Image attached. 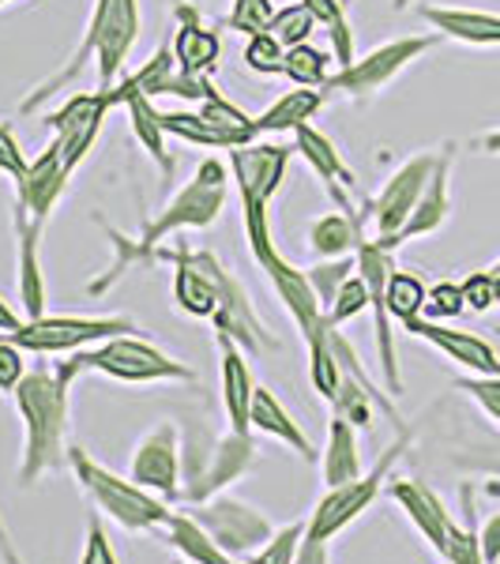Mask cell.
Returning <instances> with one entry per match:
<instances>
[{
  "label": "cell",
  "instance_id": "cell-40",
  "mask_svg": "<svg viewBox=\"0 0 500 564\" xmlns=\"http://www.w3.org/2000/svg\"><path fill=\"white\" fill-rule=\"evenodd\" d=\"M159 121H162V129H166V135H177V140L196 143V148L226 151L222 135H218L199 113H185V109H159Z\"/></svg>",
  "mask_w": 500,
  "mask_h": 564
},
{
  "label": "cell",
  "instance_id": "cell-19",
  "mask_svg": "<svg viewBox=\"0 0 500 564\" xmlns=\"http://www.w3.org/2000/svg\"><path fill=\"white\" fill-rule=\"evenodd\" d=\"M257 263H260V271H268L271 286H275V294H279V302H283L286 316L297 324L302 339H308L313 332H320V327L327 324V313H324V305L316 302V294H313V286H308L305 271H297L279 249L263 252Z\"/></svg>",
  "mask_w": 500,
  "mask_h": 564
},
{
  "label": "cell",
  "instance_id": "cell-28",
  "mask_svg": "<svg viewBox=\"0 0 500 564\" xmlns=\"http://www.w3.org/2000/svg\"><path fill=\"white\" fill-rule=\"evenodd\" d=\"M422 20L433 23L444 39L467 45H500V15L475 8H422Z\"/></svg>",
  "mask_w": 500,
  "mask_h": 564
},
{
  "label": "cell",
  "instance_id": "cell-51",
  "mask_svg": "<svg viewBox=\"0 0 500 564\" xmlns=\"http://www.w3.org/2000/svg\"><path fill=\"white\" fill-rule=\"evenodd\" d=\"M23 354L26 350L15 347V343L8 339V335H0V391H8V395H12L15 384H20V380L26 377Z\"/></svg>",
  "mask_w": 500,
  "mask_h": 564
},
{
  "label": "cell",
  "instance_id": "cell-44",
  "mask_svg": "<svg viewBox=\"0 0 500 564\" xmlns=\"http://www.w3.org/2000/svg\"><path fill=\"white\" fill-rule=\"evenodd\" d=\"M324 313H327V321H331V327H339V324L354 321V316L369 313V286H366V279L354 271V275L343 282V290L335 294V302L327 305Z\"/></svg>",
  "mask_w": 500,
  "mask_h": 564
},
{
  "label": "cell",
  "instance_id": "cell-56",
  "mask_svg": "<svg viewBox=\"0 0 500 564\" xmlns=\"http://www.w3.org/2000/svg\"><path fill=\"white\" fill-rule=\"evenodd\" d=\"M0 561H4V564H23L20 550H15V542H12V531H8V523H4V516H0Z\"/></svg>",
  "mask_w": 500,
  "mask_h": 564
},
{
  "label": "cell",
  "instance_id": "cell-9",
  "mask_svg": "<svg viewBox=\"0 0 500 564\" xmlns=\"http://www.w3.org/2000/svg\"><path fill=\"white\" fill-rule=\"evenodd\" d=\"M188 516H193L226 553H233V557H241V561H249L252 553L275 534V523L268 520V512H260L257 505H249V500H241V497L218 494L211 500H199V505H188Z\"/></svg>",
  "mask_w": 500,
  "mask_h": 564
},
{
  "label": "cell",
  "instance_id": "cell-5",
  "mask_svg": "<svg viewBox=\"0 0 500 564\" xmlns=\"http://www.w3.org/2000/svg\"><path fill=\"white\" fill-rule=\"evenodd\" d=\"M290 154H294V148L268 143V140H257V143H249V148L230 151V166H233V177H238V196H241L244 241H249L252 260H260L263 252L275 249L268 212H271V199H275L279 185H283V177H286Z\"/></svg>",
  "mask_w": 500,
  "mask_h": 564
},
{
  "label": "cell",
  "instance_id": "cell-24",
  "mask_svg": "<svg viewBox=\"0 0 500 564\" xmlns=\"http://www.w3.org/2000/svg\"><path fill=\"white\" fill-rule=\"evenodd\" d=\"M249 425L257 433H263V436H275V441H283L286 448H294L305 463L320 459V452H316V444L308 441V433L294 422V417H290V411L279 403V395L268 384H257V391H252Z\"/></svg>",
  "mask_w": 500,
  "mask_h": 564
},
{
  "label": "cell",
  "instance_id": "cell-33",
  "mask_svg": "<svg viewBox=\"0 0 500 564\" xmlns=\"http://www.w3.org/2000/svg\"><path fill=\"white\" fill-rule=\"evenodd\" d=\"M124 109H129L135 143H140V148L159 162L162 174L170 177L174 174V159H170V151H166V129H162V121H159V109H154L148 95H132L129 102H124Z\"/></svg>",
  "mask_w": 500,
  "mask_h": 564
},
{
  "label": "cell",
  "instance_id": "cell-2",
  "mask_svg": "<svg viewBox=\"0 0 500 564\" xmlns=\"http://www.w3.org/2000/svg\"><path fill=\"white\" fill-rule=\"evenodd\" d=\"M68 388L72 380L42 361L26 369V377L12 391L15 411L23 417V456L15 470L20 486H34L68 463Z\"/></svg>",
  "mask_w": 500,
  "mask_h": 564
},
{
  "label": "cell",
  "instance_id": "cell-55",
  "mask_svg": "<svg viewBox=\"0 0 500 564\" xmlns=\"http://www.w3.org/2000/svg\"><path fill=\"white\" fill-rule=\"evenodd\" d=\"M294 564H331V542L302 539V545H297Z\"/></svg>",
  "mask_w": 500,
  "mask_h": 564
},
{
  "label": "cell",
  "instance_id": "cell-32",
  "mask_svg": "<svg viewBox=\"0 0 500 564\" xmlns=\"http://www.w3.org/2000/svg\"><path fill=\"white\" fill-rule=\"evenodd\" d=\"M199 117H204L211 129L222 135V143H226V151H233V148H249V143H257L260 140V124H257V117H249L241 106H233L230 98H222L215 90L211 98H204L199 102Z\"/></svg>",
  "mask_w": 500,
  "mask_h": 564
},
{
  "label": "cell",
  "instance_id": "cell-41",
  "mask_svg": "<svg viewBox=\"0 0 500 564\" xmlns=\"http://www.w3.org/2000/svg\"><path fill=\"white\" fill-rule=\"evenodd\" d=\"M313 31H316V20H313V12H308L305 0L286 4V8H275V15H271V23H268V34L283 45V50L308 42V34Z\"/></svg>",
  "mask_w": 500,
  "mask_h": 564
},
{
  "label": "cell",
  "instance_id": "cell-62",
  "mask_svg": "<svg viewBox=\"0 0 500 564\" xmlns=\"http://www.w3.org/2000/svg\"><path fill=\"white\" fill-rule=\"evenodd\" d=\"M0 4H8V0H0Z\"/></svg>",
  "mask_w": 500,
  "mask_h": 564
},
{
  "label": "cell",
  "instance_id": "cell-4",
  "mask_svg": "<svg viewBox=\"0 0 500 564\" xmlns=\"http://www.w3.org/2000/svg\"><path fill=\"white\" fill-rule=\"evenodd\" d=\"M68 467H72V475H76L79 489L90 497L95 512L113 520L117 527H124V531H132V534L162 531V527L170 523V516H174L166 500H159L143 486H135L132 478L113 475V470L102 467V463L90 456L87 448H79V444L68 448Z\"/></svg>",
  "mask_w": 500,
  "mask_h": 564
},
{
  "label": "cell",
  "instance_id": "cell-18",
  "mask_svg": "<svg viewBox=\"0 0 500 564\" xmlns=\"http://www.w3.org/2000/svg\"><path fill=\"white\" fill-rule=\"evenodd\" d=\"M403 327L414 335V339L430 343L433 350L448 354L456 366L470 369L475 377H500V354L489 347V339H481V335L459 332V327L430 321V316H414V321H406Z\"/></svg>",
  "mask_w": 500,
  "mask_h": 564
},
{
  "label": "cell",
  "instance_id": "cell-14",
  "mask_svg": "<svg viewBox=\"0 0 500 564\" xmlns=\"http://www.w3.org/2000/svg\"><path fill=\"white\" fill-rule=\"evenodd\" d=\"M159 260H174V305L185 316L211 321L218 308V257L204 249L177 245L174 252H159Z\"/></svg>",
  "mask_w": 500,
  "mask_h": 564
},
{
  "label": "cell",
  "instance_id": "cell-39",
  "mask_svg": "<svg viewBox=\"0 0 500 564\" xmlns=\"http://www.w3.org/2000/svg\"><path fill=\"white\" fill-rule=\"evenodd\" d=\"M384 297H388V313H392L399 324H406V321H414V316H425V297H430V286H425L417 275H411V271L395 268L392 275H388Z\"/></svg>",
  "mask_w": 500,
  "mask_h": 564
},
{
  "label": "cell",
  "instance_id": "cell-1",
  "mask_svg": "<svg viewBox=\"0 0 500 564\" xmlns=\"http://www.w3.org/2000/svg\"><path fill=\"white\" fill-rule=\"evenodd\" d=\"M226 193H230V177H226V166L218 159H204L196 166L193 181H188L181 193L170 199L166 207H162L159 215L151 218V223H143V230L135 234V238H124V234L109 230V241H113L117 257L113 263H109V271L102 279L90 282V294H102V290L113 286L117 279L124 275L129 268H135V263H148V260H159V245L162 238H170V234L177 230H207V226H215V218L222 215L226 207Z\"/></svg>",
  "mask_w": 500,
  "mask_h": 564
},
{
  "label": "cell",
  "instance_id": "cell-46",
  "mask_svg": "<svg viewBox=\"0 0 500 564\" xmlns=\"http://www.w3.org/2000/svg\"><path fill=\"white\" fill-rule=\"evenodd\" d=\"M271 15H275V0H233L230 15H226V26H233V31L252 39V34L268 31Z\"/></svg>",
  "mask_w": 500,
  "mask_h": 564
},
{
  "label": "cell",
  "instance_id": "cell-58",
  "mask_svg": "<svg viewBox=\"0 0 500 564\" xmlns=\"http://www.w3.org/2000/svg\"><path fill=\"white\" fill-rule=\"evenodd\" d=\"M481 148H486L489 154H500V129H497V132H489L486 140H481Z\"/></svg>",
  "mask_w": 500,
  "mask_h": 564
},
{
  "label": "cell",
  "instance_id": "cell-6",
  "mask_svg": "<svg viewBox=\"0 0 500 564\" xmlns=\"http://www.w3.org/2000/svg\"><path fill=\"white\" fill-rule=\"evenodd\" d=\"M57 372L65 380H76L79 372H102L121 384H162V380H196V369L181 366L166 350H159L148 339L135 335H113L98 347L68 354V361H57Z\"/></svg>",
  "mask_w": 500,
  "mask_h": 564
},
{
  "label": "cell",
  "instance_id": "cell-10",
  "mask_svg": "<svg viewBox=\"0 0 500 564\" xmlns=\"http://www.w3.org/2000/svg\"><path fill=\"white\" fill-rule=\"evenodd\" d=\"M354 260H358V275L366 279L369 286V313H372V335H377V358H380V372L388 380V395H403V372H399V358H395V332H392V313H388V275L395 271L392 263V249L377 241H358L354 249Z\"/></svg>",
  "mask_w": 500,
  "mask_h": 564
},
{
  "label": "cell",
  "instance_id": "cell-15",
  "mask_svg": "<svg viewBox=\"0 0 500 564\" xmlns=\"http://www.w3.org/2000/svg\"><path fill=\"white\" fill-rule=\"evenodd\" d=\"M252 463H257V441H252V433L230 430V433L215 436L211 456H207L204 470H199V475L181 489V500L199 505V500L218 497L226 486H233V481H241L244 475H249Z\"/></svg>",
  "mask_w": 500,
  "mask_h": 564
},
{
  "label": "cell",
  "instance_id": "cell-26",
  "mask_svg": "<svg viewBox=\"0 0 500 564\" xmlns=\"http://www.w3.org/2000/svg\"><path fill=\"white\" fill-rule=\"evenodd\" d=\"M39 238L42 226L31 223L26 215L15 212V245H20V302L23 321H39L45 316V279L39 263Z\"/></svg>",
  "mask_w": 500,
  "mask_h": 564
},
{
  "label": "cell",
  "instance_id": "cell-29",
  "mask_svg": "<svg viewBox=\"0 0 500 564\" xmlns=\"http://www.w3.org/2000/svg\"><path fill=\"white\" fill-rule=\"evenodd\" d=\"M162 534H166V545H174L188 564H244L241 557L226 553L188 512L170 516V523L162 527Z\"/></svg>",
  "mask_w": 500,
  "mask_h": 564
},
{
  "label": "cell",
  "instance_id": "cell-49",
  "mask_svg": "<svg viewBox=\"0 0 500 564\" xmlns=\"http://www.w3.org/2000/svg\"><path fill=\"white\" fill-rule=\"evenodd\" d=\"M79 564H121V557H117V550H113V542H109V534H106V527H102V516H98V512L87 520Z\"/></svg>",
  "mask_w": 500,
  "mask_h": 564
},
{
  "label": "cell",
  "instance_id": "cell-60",
  "mask_svg": "<svg viewBox=\"0 0 500 564\" xmlns=\"http://www.w3.org/2000/svg\"><path fill=\"white\" fill-rule=\"evenodd\" d=\"M343 4H354V0H343Z\"/></svg>",
  "mask_w": 500,
  "mask_h": 564
},
{
  "label": "cell",
  "instance_id": "cell-35",
  "mask_svg": "<svg viewBox=\"0 0 500 564\" xmlns=\"http://www.w3.org/2000/svg\"><path fill=\"white\" fill-rule=\"evenodd\" d=\"M313 12L316 26H324L327 45H331V61L339 68L354 65V26L347 20V4L343 0H305Z\"/></svg>",
  "mask_w": 500,
  "mask_h": 564
},
{
  "label": "cell",
  "instance_id": "cell-37",
  "mask_svg": "<svg viewBox=\"0 0 500 564\" xmlns=\"http://www.w3.org/2000/svg\"><path fill=\"white\" fill-rule=\"evenodd\" d=\"M444 561L448 564H486L481 561V539H478V523H475V494H470V486H463V523L448 527Z\"/></svg>",
  "mask_w": 500,
  "mask_h": 564
},
{
  "label": "cell",
  "instance_id": "cell-53",
  "mask_svg": "<svg viewBox=\"0 0 500 564\" xmlns=\"http://www.w3.org/2000/svg\"><path fill=\"white\" fill-rule=\"evenodd\" d=\"M166 95H177V98H188V102H204V98L215 95V84L211 76H188V72H174V79H170Z\"/></svg>",
  "mask_w": 500,
  "mask_h": 564
},
{
  "label": "cell",
  "instance_id": "cell-43",
  "mask_svg": "<svg viewBox=\"0 0 500 564\" xmlns=\"http://www.w3.org/2000/svg\"><path fill=\"white\" fill-rule=\"evenodd\" d=\"M305 539V520L302 523H286V527H279L275 534H271L268 542L260 545L257 553H252L244 564H294L297 557V545H302Z\"/></svg>",
  "mask_w": 500,
  "mask_h": 564
},
{
  "label": "cell",
  "instance_id": "cell-45",
  "mask_svg": "<svg viewBox=\"0 0 500 564\" xmlns=\"http://www.w3.org/2000/svg\"><path fill=\"white\" fill-rule=\"evenodd\" d=\"M463 286V302H467L470 313H489L493 305H500V271H470Z\"/></svg>",
  "mask_w": 500,
  "mask_h": 564
},
{
  "label": "cell",
  "instance_id": "cell-8",
  "mask_svg": "<svg viewBox=\"0 0 500 564\" xmlns=\"http://www.w3.org/2000/svg\"><path fill=\"white\" fill-rule=\"evenodd\" d=\"M132 332L135 324L129 316H39V321H23L20 332H12L8 339L39 358H65V354L98 347L113 335Z\"/></svg>",
  "mask_w": 500,
  "mask_h": 564
},
{
  "label": "cell",
  "instance_id": "cell-61",
  "mask_svg": "<svg viewBox=\"0 0 500 564\" xmlns=\"http://www.w3.org/2000/svg\"><path fill=\"white\" fill-rule=\"evenodd\" d=\"M290 4H297V0H290Z\"/></svg>",
  "mask_w": 500,
  "mask_h": 564
},
{
  "label": "cell",
  "instance_id": "cell-31",
  "mask_svg": "<svg viewBox=\"0 0 500 564\" xmlns=\"http://www.w3.org/2000/svg\"><path fill=\"white\" fill-rule=\"evenodd\" d=\"M117 106V95L113 87H98V90H84V95L68 98L65 106L57 109V113L45 117V124H50L53 135H65V132H76V129H102L106 113Z\"/></svg>",
  "mask_w": 500,
  "mask_h": 564
},
{
  "label": "cell",
  "instance_id": "cell-27",
  "mask_svg": "<svg viewBox=\"0 0 500 564\" xmlns=\"http://www.w3.org/2000/svg\"><path fill=\"white\" fill-rule=\"evenodd\" d=\"M320 470H324L327 489L347 486V481L366 475V467H361V448H358V430L339 414H331V422H327V444H324V456H320Z\"/></svg>",
  "mask_w": 500,
  "mask_h": 564
},
{
  "label": "cell",
  "instance_id": "cell-3",
  "mask_svg": "<svg viewBox=\"0 0 500 564\" xmlns=\"http://www.w3.org/2000/svg\"><path fill=\"white\" fill-rule=\"evenodd\" d=\"M140 39V0H95L90 20L84 31V42L76 45V53L68 57V65L53 72L45 84H39L31 98H23V113H34L42 102H50L53 95H61L68 84H76L84 76L87 61H95L98 68V87H113L117 72L129 61L132 45Z\"/></svg>",
  "mask_w": 500,
  "mask_h": 564
},
{
  "label": "cell",
  "instance_id": "cell-7",
  "mask_svg": "<svg viewBox=\"0 0 500 564\" xmlns=\"http://www.w3.org/2000/svg\"><path fill=\"white\" fill-rule=\"evenodd\" d=\"M406 448H411V430H406V425H399V436L388 444L384 452H380V459L372 463L366 475L347 481V486L327 489V494L316 500V508L308 512V520H305V539L331 542L335 534L347 531L358 516H366L369 508L377 505V497L384 494L388 478H392V467L403 459Z\"/></svg>",
  "mask_w": 500,
  "mask_h": 564
},
{
  "label": "cell",
  "instance_id": "cell-20",
  "mask_svg": "<svg viewBox=\"0 0 500 564\" xmlns=\"http://www.w3.org/2000/svg\"><path fill=\"white\" fill-rule=\"evenodd\" d=\"M388 497L403 508L406 520L414 523V531L422 534V539L444 557V545H448V527L456 523L448 508H444V500L417 478H395L392 486H388Z\"/></svg>",
  "mask_w": 500,
  "mask_h": 564
},
{
  "label": "cell",
  "instance_id": "cell-52",
  "mask_svg": "<svg viewBox=\"0 0 500 564\" xmlns=\"http://www.w3.org/2000/svg\"><path fill=\"white\" fill-rule=\"evenodd\" d=\"M26 166H31V162H26L20 140H15L8 124H0V174H8L12 181H20L26 174Z\"/></svg>",
  "mask_w": 500,
  "mask_h": 564
},
{
  "label": "cell",
  "instance_id": "cell-11",
  "mask_svg": "<svg viewBox=\"0 0 500 564\" xmlns=\"http://www.w3.org/2000/svg\"><path fill=\"white\" fill-rule=\"evenodd\" d=\"M433 45H436L433 34H422V39H395L388 45H377V50L366 53L361 61L354 57V65L331 72L320 90L324 95H350V98L377 95V90L392 84L406 65H414L422 53H430Z\"/></svg>",
  "mask_w": 500,
  "mask_h": 564
},
{
  "label": "cell",
  "instance_id": "cell-13",
  "mask_svg": "<svg viewBox=\"0 0 500 564\" xmlns=\"http://www.w3.org/2000/svg\"><path fill=\"white\" fill-rule=\"evenodd\" d=\"M129 478L166 505L181 500V436L174 425L162 422L135 444Z\"/></svg>",
  "mask_w": 500,
  "mask_h": 564
},
{
  "label": "cell",
  "instance_id": "cell-38",
  "mask_svg": "<svg viewBox=\"0 0 500 564\" xmlns=\"http://www.w3.org/2000/svg\"><path fill=\"white\" fill-rule=\"evenodd\" d=\"M283 76L294 87H324L327 76H331V53L316 50V45H290L283 57Z\"/></svg>",
  "mask_w": 500,
  "mask_h": 564
},
{
  "label": "cell",
  "instance_id": "cell-34",
  "mask_svg": "<svg viewBox=\"0 0 500 564\" xmlns=\"http://www.w3.org/2000/svg\"><path fill=\"white\" fill-rule=\"evenodd\" d=\"M361 241V223L354 215L331 212L320 215L308 230V245L320 260H335V257H350Z\"/></svg>",
  "mask_w": 500,
  "mask_h": 564
},
{
  "label": "cell",
  "instance_id": "cell-21",
  "mask_svg": "<svg viewBox=\"0 0 500 564\" xmlns=\"http://www.w3.org/2000/svg\"><path fill=\"white\" fill-rule=\"evenodd\" d=\"M294 151L302 154L308 166H313V174L324 181V188H327V196L335 199V207H339L343 215H354L347 193L358 185V181H354V174L347 170V162L339 159L335 143L327 140L324 132H316L313 124H302V129H294Z\"/></svg>",
  "mask_w": 500,
  "mask_h": 564
},
{
  "label": "cell",
  "instance_id": "cell-54",
  "mask_svg": "<svg viewBox=\"0 0 500 564\" xmlns=\"http://www.w3.org/2000/svg\"><path fill=\"white\" fill-rule=\"evenodd\" d=\"M478 539H481V561L500 564V512H493L486 523H481Z\"/></svg>",
  "mask_w": 500,
  "mask_h": 564
},
{
  "label": "cell",
  "instance_id": "cell-57",
  "mask_svg": "<svg viewBox=\"0 0 500 564\" xmlns=\"http://www.w3.org/2000/svg\"><path fill=\"white\" fill-rule=\"evenodd\" d=\"M20 327H23V316L0 297V335H12V332H20Z\"/></svg>",
  "mask_w": 500,
  "mask_h": 564
},
{
  "label": "cell",
  "instance_id": "cell-48",
  "mask_svg": "<svg viewBox=\"0 0 500 564\" xmlns=\"http://www.w3.org/2000/svg\"><path fill=\"white\" fill-rule=\"evenodd\" d=\"M459 313H467V302H463V286L459 282H433L430 297H425V316L430 321H456Z\"/></svg>",
  "mask_w": 500,
  "mask_h": 564
},
{
  "label": "cell",
  "instance_id": "cell-50",
  "mask_svg": "<svg viewBox=\"0 0 500 564\" xmlns=\"http://www.w3.org/2000/svg\"><path fill=\"white\" fill-rule=\"evenodd\" d=\"M459 391H467L481 411L500 425V377H463Z\"/></svg>",
  "mask_w": 500,
  "mask_h": 564
},
{
  "label": "cell",
  "instance_id": "cell-42",
  "mask_svg": "<svg viewBox=\"0 0 500 564\" xmlns=\"http://www.w3.org/2000/svg\"><path fill=\"white\" fill-rule=\"evenodd\" d=\"M354 271H358V260L354 257H335V260H320L316 268H308V286H313L316 302H320L324 308L335 302V294L343 290V282H347Z\"/></svg>",
  "mask_w": 500,
  "mask_h": 564
},
{
  "label": "cell",
  "instance_id": "cell-12",
  "mask_svg": "<svg viewBox=\"0 0 500 564\" xmlns=\"http://www.w3.org/2000/svg\"><path fill=\"white\" fill-rule=\"evenodd\" d=\"M436 159H441V154H414L411 162H403V166L395 170L392 181L384 185V193L369 204L372 223H377V245L399 249V230L406 226V218H411L417 199H422L425 185H430Z\"/></svg>",
  "mask_w": 500,
  "mask_h": 564
},
{
  "label": "cell",
  "instance_id": "cell-17",
  "mask_svg": "<svg viewBox=\"0 0 500 564\" xmlns=\"http://www.w3.org/2000/svg\"><path fill=\"white\" fill-rule=\"evenodd\" d=\"M211 324H215V332L230 335L244 354H263V350L279 347V343L263 332V324L249 302V294H244V286L222 268V263H218V308H215Z\"/></svg>",
  "mask_w": 500,
  "mask_h": 564
},
{
  "label": "cell",
  "instance_id": "cell-16",
  "mask_svg": "<svg viewBox=\"0 0 500 564\" xmlns=\"http://www.w3.org/2000/svg\"><path fill=\"white\" fill-rule=\"evenodd\" d=\"M72 177V162L65 159L61 143L53 140L39 159L26 166V174L15 181V212L26 215L31 223L45 226V218L53 215V207L61 204Z\"/></svg>",
  "mask_w": 500,
  "mask_h": 564
},
{
  "label": "cell",
  "instance_id": "cell-30",
  "mask_svg": "<svg viewBox=\"0 0 500 564\" xmlns=\"http://www.w3.org/2000/svg\"><path fill=\"white\" fill-rule=\"evenodd\" d=\"M327 102V95L320 87H297V90H286L283 98H275L263 113L257 117L260 124V135H275V132H294L308 124L316 117V109Z\"/></svg>",
  "mask_w": 500,
  "mask_h": 564
},
{
  "label": "cell",
  "instance_id": "cell-23",
  "mask_svg": "<svg viewBox=\"0 0 500 564\" xmlns=\"http://www.w3.org/2000/svg\"><path fill=\"white\" fill-rule=\"evenodd\" d=\"M222 57V42L218 34L199 20L196 8L181 4L177 8V39H174V61L188 76H211Z\"/></svg>",
  "mask_w": 500,
  "mask_h": 564
},
{
  "label": "cell",
  "instance_id": "cell-59",
  "mask_svg": "<svg viewBox=\"0 0 500 564\" xmlns=\"http://www.w3.org/2000/svg\"><path fill=\"white\" fill-rule=\"evenodd\" d=\"M493 271H500V260H497V263H493Z\"/></svg>",
  "mask_w": 500,
  "mask_h": 564
},
{
  "label": "cell",
  "instance_id": "cell-36",
  "mask_svg": "<svg viewBox=\"0 0 500 564\" xmlns=\"http://www.w3.org/2000/svg\"><path fill=\"white\" fill-rule=\"evenodd\" d=\"M331 321H327L320 332H313L305 339V350H308V380H313L316 395L331 403L335 388H339V358H335V343H331Z\"/></svg>",
  "mask_w": 500,
  "mask_h": 564
},
{
  "label": "cell",
  "instance_id": "cell-47",
  "mask_svg": "<svg viewBox=\"0 0 500 564\" xmlns=\"http://www.w3.org/2000/svg\"><path fill=\"white\" fill-rule=\"evenodd\" d=\"M283 57H286V50L271 39L268 31L252 34L249 45H244V65L252 72H260V76H283Z\"/></svg>",
  "mask_w": 500,
  "mask_h": 564
},
{
  "label": "cell",
  "instance_id": "cell-25",
  "mask_svg": "<svg viewBox=\"0 0 500 564\" xmlns=\"http://www.w3.org/2000/svg\"><path fill=\"white\" fill-rule=\"evenodd\" d=\"M448 174H452V151H441L430 185H425V193H422V199H417L411 218H406V226L399 230V245L414 241V238H430V234H436L444 226V218H448V212H452Z\"/></svg>",
  "mask_w": 500,
  "mask_h": 564
},
{
  "label": "cell",
  "instance_id": "cell-22",
  "mask_svg": "<svg viewBox=\"0 0 500 564\" xmlns=\"http://www.w3.org/2000/svg\"><path fill=\"white\" fill-rule=\"evenodd\" d=\"M218 343V361H222V406H226V422L238 433H252L249 425V411H252V391H257V380L249 372V361H244V350L230 335L215 332Z\"/></svg>",
  "mask_w": 500,
  "mask_h": 564
}]
</instances>
